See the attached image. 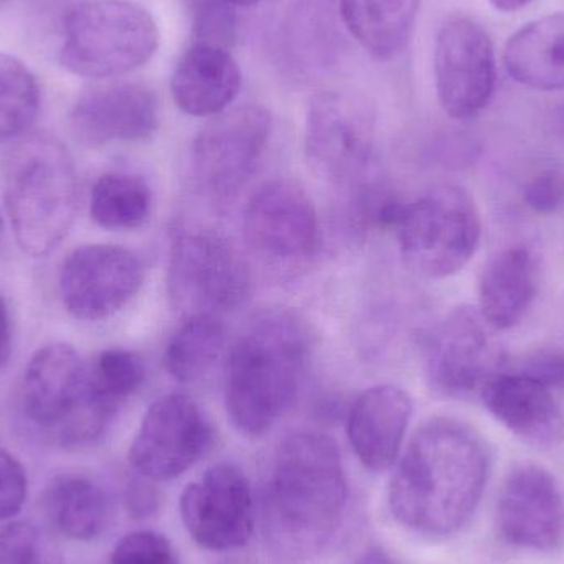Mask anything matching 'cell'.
Wrapping results in <instances>:
<instances>
[{
    "instance_id": "1",
    "label": "cell",
    "mask_w": 564,
    "mask_h": 564,
    "mask_svg": "<svg viewBox=\"0 0 564 564\" xmlns=\"http://www.w3.org/2000/svg\"><path fill=\"white\" fill-rule=\"evenodd\" d=\"M490 456L484 437L453 417H433L414 433L388 487L391 516L427 539L463 530L482 502Z\"/></svg>"
},
{
    "instance_id": "2",
    "label": "cell",
    "mask_w": 564,
    "mask_h": 564,
    "mask_svg": "<svg viewBox=\"0 0 564 564\" xmlns=\"http://www.w3.org/2000/svg\"><path fill=\"white\" fill-rule=\"evenodd\" d=\"M348 484L334 440L299 431L282 441L264 502V536L288 563L321 555L347 509Z\"/></svg>"
},
{
    "instance_id": "3",
    "label": "cell",
    "mask_w": 564,
    "mask_h": 564,
    "mask_svg": "<svg viewBox=\"0 0 564 564\" xmlns=\"http://www.w3.org/2000/svg\"><path fill=\"white\" fill-rule=\"evenodd\" d=\"M312 350L304 318L289 308L258 312L225 367V406L245 436L271 430L297 397Z\"/></svg>"
},
{
    "instance_id": "4",
    "label": "cell",
    "mask_w": 564,
    "mask_h": 564,
    "mask_svg": "<svg viewBox=\"0 0 564 564\" xmlns=\"http://www.w3.org/2000/svg\"><path fill=\"white\" fill-rule=\"evenodd\" d=\"M0 171L17 243L30 257H45L68 235L78 212L72 154L53 135H25L3 155Z\"/></svg>"
},
{
    "instance_id": "5",
    "label": "cell",
    "mask_w": 564,
    "mask_h": 564,
    "mask_svg": "<svg viewBox=\"0 0 564 564\" xmlns=\"http://www.w3.org/2000/svg\"><path fill=\"white\" fill-rule=\"evenodd\" d=\"M23 413L62 446H86L105 436L119 408L91 390L88 365L68 344L40 348L26 365Z\"/></svg>"
},
{
    "instance_id": "6",
    "label": "cell",
    "mask_w": 564,
    "mask_h": 564,
    "mask_svg": "<svg viewBox=\"0 0 564 564\" xmlns=\"http://www.w3.org/2000/svg\"><path fill=\"white\" fill-rule=\"evenodd\" d=\"M161 32L131 0H88L65 15L59 62L73 75L106 79L141 68L158 52Z\"/></svg>"
},
{
    "instance_id": "7",
    "label": "cell",
    "mask_w": 564,
    "mask_h": 564,
    "mask_svg": "<svg viewBox=\"0 0 564 564\" xmlns=\"http://www.w3.org/2000/svg\"><path fill=\"white\" fill-rule=\"evenodd\" d=\"M397 235L401 254L414 273L444 280L473 260L482 238V220L466 188L440 185L408 202Z\"/></svg>"
},
{
    "instance_id": "8",
    "label": "cell",
    "mask_w": 564,
    "mask_h": 564,
    "mask_svg": "<svg viewBox=\"0 0 564 564\" xmlns=\"http://www.w3.org/2000/svg\"><path fill=\"white\" fill-rule=\"evenodd\" d=\"M167 294L172 307L188 318H220L250 299V267L220 234L184 231L172 243Z\"/></svg>"
},
{
    "instance_id": "9",
    "label": "cell",
    "mask_w": 564,
    "mask_h": 564,
    "mask_svg": "<svg viewBox=\"0 0 564 564\" xmlns=\"http://www.w3.org/2000/svg\"><path fill=\"white\" fill-rule=\"evenodd\" d=\"M477 308H453L424 337L423 365L427 383L447 398L482 393L506 368V351Z\"/></svg>"
},
{
    "instance_id": "10",
    "label": "cell",
    "mask_w": 564,
    "mask_h": 564,
    "mask_svg": "<svg viewBox=\"0 0 564 564\" xmlns=\"http://www.w3.org/2000/svg\"><path fill=\"white\" fill-rule=\"evenodd\" d=\"M271 126L270 111L258 105L215 116L192 145V167L198 185L217 198L238 194L267 151Z\"/></svg>"
},
{
    "instance_id": "11",
    "label": "cell",
    "mask_w": 564,
    "mask_h": 564,
    "mask_svg": "<svg viewBox=\"0 0 564 564\" xmlns=\"http://www.w3.org/2000/svg\"><path fill=\"white\" fill-rule=\"evenodd\" d=\"M375 151V116L370 106L345 91L312 98L305 124V154L314 171L337 184L361 177Z\"/></svg>"
},
{
    "instance_id": "12",
    "label": "cell",
    "mask_w": 564,
    "mask_h": 564,
    "mask_svg": "<svg viewBox=\"0 0 564 564\" xmlns=\"http://www.w3.org/2000/svg\"><path fill=\"white\" fill-rule=\"evenodd\" d=\"M214 427L197 401L174 393L155 401L129 449L132 469L145 480L177 479L205 456Z\"/></svg>"
},
{
    "instance_id": "13",
    "label": "cell",
    "mask_w": 564,
    "mask_h": 564,
    "mask_svg": "<svg viewBox=\"0 0 564 564\" xmlns=\"http://www.w3.org/2000/svg\"><path fill=\"white\" fill-rule=\"evenodd\" d=\"M434 83L441 108L457 121L489 106L497 86V56L482 25L457 17L441 26L434 43Z\"/></svg>"
},
{
    "instance_id": "14",
    "label": "cell",
    "mask_w": 564,
    "mask_h": 564,
    "mask_svg": "<svg viewBox=\"0 0 564 564\" xmlns=\"http://www.w3.org/2000/svg\"><path fill=\"white\" fill-rule=\"evenodd\" d=\"M181 519L200 549L234 552L248 545L254 532V497L250 480L234 464H217L185 487Z\"/></svg>"
},
{
    "instance_id": "15",
    "label": "cell",
    "mask_w": 564,
    "mask_h": 564,
    "mask_svg": "<svg viewBox=\"0 0 564 564\" xmlns=\"http://www.w3.org/2000/svg\"><path fill=\"white\" fill-rule=\"evenodd\" d=\"M248 247L271 263H304L321 247L317 210L292 181H273L254 192L243 218Z\"/></svg>"
},
{
    "instance_id": "16",
    "label": "cell",
    "mask_w": 564,
    "mask_h": 564,
    "mask_svg": "<svg viewBox=\"0 0 564 564\" xmlns=\"http://www.w3.org/2000/svg\"><path fill=\"white\" fill-rule=\"evenodd\" d=\"M144 282V267L132 251L115 245H86L59 271L66 311L79 321H102L121 311Z\"/></svg>"
},
{
    "instance_id": "17",
    "label": "cell",
    "mask_w": 564,
    "mask_h": 564,
    "mask_svg": "<svg viewBox=\"0 0 564 564\" xmlns=\"http://www.w3.org/2000/svg\"><path fill=\"white\" fill-rule=\"evenodd\" d=\"M499 535L512 549L552 553L564 543V499L555 477L539 464H519L497 499Z\"/></svg>"
},
{
    "instance_id": "18",
    "label": "cell",
    "mask_w": 564,
    "mask_h": 564,
    "mask_svg": "<svg viewBox=\"0 0 564 564\" xmlns=\"http://www.w3.org/2000/svg\"><path fill=\"white\" fill-rule=\"evenodd\" d=\"M159 99L142 83H111L79 96L69 115L76 141L88 148L139 142L158 131Z\"/></svg>"
},
{
    "instance_id": "19",
    "label": "cell",
    "mask_w": 564,
    "mask_h": 564,
    "mask_svg": "<svg viewBox=\"0 0 564 564\" xmlns=\"http://www.w3.org/2000/svg\"><path fill=\"white\" fill-rule=\"evenodd\" d=\"M411 416L410 394L393 384L368 388L351 404L348 441L370 473H384L397 464Z\"/></svg>"
},
{
    "instance_id": "20",
    "label": "cell",
    "mask_w": 564,
    "mask_h": 564,
    "mask_svg": "<svg viewBox=\"0 0 564 564\" xmlns=\"http://www.w3.org/2000/svg\"><path fill=\"white\" fill-rule=\"evenodd\" d=\"M489 413L530 446H558L564 440V414L553 391L530 378L502 371L480 393Z\"/></svg>"
},
{
    "instance_id": "21",
    "label": "cell",
    "mask_w": 564,
    "mask_h": 564,
    "mask_svg": "<svg viewBox=\"0 0 564 564\" xmlns=\"http://www.w3.org/2000/svg\"><path fill=\"white\" fill-rule=\"evenodd\" d=\"M241 89V69L230 48L194 42L178 58L171 79L175 105L195 118L228 111Z\"/></svg>"
},
{
    "instance_id": "22",
    "label": "cell",
    "mask_w": 564,
    "mask_h": 564,
    "mask_svg": "<svg viewBox=\"0 0 564 564\" xmlns=\"http://www.w3.org/2000/svg\"><path fill=\"white\" fill-rule=\"evenodd\" d=\"M539 260L523 245L494 254L479 280V308L496 332L517 327L539 294Z\"/></svg>"
},
{
    "instance_id": "23",
    "label": "cell",
    "mask_w": 564,
    "mask_h": 564,
    "mask_svg": "<svg viewBox=\"0 0 564 564\" xmlns=\"http://www.w3.org/2000/svg\"><path fill=\"white\" fill-rule=\"evenodd\" d=\"M510 78L540 91L564 89V12L552 13L517 30L503 48Z\"/></svg>"
},
{
    "instance_id": "24",
    "label": "cell",
    "mask_w": 564,
    "mask_h": 564,
    "mask_svg": "<svg viewBox=\"0 0 564 564\" xmlns=\"http://www.w3.org/2000/svg\"><path fill=\"white\" fill-rule=\"evenodd\" d=\"M421 0H340L350 35L377 59L400 55L416 29Z\"/></svg>"
},
{
    "instance_id": "25",
    "label": "cell",
    "mask_w": 564,
    "mask_h": 564,
    "mask_svg": "<svg viewBox=\"0 0 564 564\" xmlns=\"http://www.w3.org/2000/svg\"><path fill=\"white\" fill-rule=\"evenodd\" d=\"M45 512L59 535L91 542L108 525L109 499L102 487L86 477H59L46 489Z\"/></svg>"
},
{
    "instance_id": "26",
    "label": "cell",
    "mask_w": 564,
    "mask_h": 564,
    "mask_svg": "<svg viewBox=\"0 0 564 564\" xmlns=\"http://www.w3.org/2000/svg\"><path fill=\"white\" fill-rule=\"evenodd\" d=\"M225 327L218 317H191L165 348V368L181 383H194L214 368L225 347Z\"/></svg>"
},
{
    "instance_id": "27",
    "label": "cell",
    "mask_w": 564,
    "mask_h": 564,
    "mask_svg": "<svg viewBox=\"0 0 564 564\" xmlns=\"http://www.w3.org/2000/svg\"><path fill=\"white\" fill-rule=\"evenodd\" d=\"M151 191L141 177L105 174L91 192V217L105 230H134L151 214Z\"/></svg>"
},
{
    "instance_id": "28",
    "label": "cell",
    "mask_w": 564,
    "mask_h": 564,
    "mask_svg": "<svg viewBox=\"0 0 564 564\" xmlns=\"http://www.w3.org/2000/svg\"><path fill=\"white\" fill-rule=\"evenodd\" d=\"M40 86L15 56L0 52V142L22 138L35 122Z\"/></svg>"
},
{
    "instance_id": "29",
    "label": "cell",
    "mask_w": 564,
    "mask_h": 564,
    "mask_svg": "<svg viewBox=\"0 0 564 564\" xmlns=\"http://www.w3.org/2000/svg\"><path fill=\"white\" fill-rule=\"evenodd\" d=\"M93 391L108 403L121 408L144 383L145 370L141 358L124 348H108L88 365Z\"/></svg>"
},
{
    "instance_id": "30",
    "label": "cell",
    "mask_w": 564,
    "mask_h": 564,
    "mask_svg": "<svg viewBox=\"0 0 564 564\" xmlns=\"http://www.w3.org/2000/svg\"><path fill=\"white\" fill-rule=\"evenodd\" d=\"M0 564H65L55 543L29 522L0 529Z\"/></svg>"
},
{
    "instance_id": "31",
    "label": "cell",
    "mask_w": 564,
    "mask_h": 564,
    "mask_svg": "<svg viewBox=\"0 0 564 564\" xmlns=\"http://www.w3.org/2000/svg\"><path fill=\"white\" fill-rule=\"evenodd\" d=\"M522 200L540 217H553L564 212V164L549 162L540 165L522 187Z\"/></svg>"
},
{
    "instance_id": "32",
    "label": "cell",
    "mask_w": 564,
    "mask_h": 564,
    "mask_svg": "<svg viewBox=\"0 0 564 564\" xmlns=\"http://www.w3.org/2000/svg\"><path fill=\"white\" fill-rule=\"evenodd\" d=\"M109 564H181L174 545L164 535L138 530L122 536L111 552Z\"/></svg>"
},
{
    "instance_id": "33",
    "label": "cell",
    "mask_w": 564,
    "mask_h": 564,
    "mask_svg": "<svg viewBox=\"0 0 564 564\" xmlns=\"http://www.w3.org/2000/svg\"><path fill=\"white\" fill-rule=\"evenodd\" d=\"M224 0H194L195 42L228 48L237 36V12Z\"/></svg>"
},
{
    "instance_id": "34",
    "label": "cell",
    "mask_w": 564,
    "mask_h": 564,
    "mask_svg": "<svg viewBox=\"0 0 564 564\" xmlns=\"http://www.w3.org/2000/svg\"><path fill=\"white\" fill-rule=\"evenodd\" d=\"M503 371L522 375L549 390H564V348L542 347L507 360Z\"/></svg>"
},
{
    "instance_id": "35",
    "label": "cell",
    "mask_w": 564,
    "mask_h": 564,
    "mask_svg": "<svg viewBox=\"0 0 564 564\" xmlns=\"http://www.w3.org/2000/svg\"><path fill=\"white\" fill-rule=\"evenodd\" d=\"M29 494V480L22 464L0 447V522L12 519L22 510Z\"/></svg>"
},
{
    "instance_id": "36",
    "label": "cell",
    "mask_w": 564,
    "mask_h": 564,
    "mask_svg": "<svg viewBox=\"0 0 564 564\" xmlns=\"http://www.w3.org/2000/svg\"><path fill=\"white\" fill-rule=\"evenodd\" d=\"M155 506H158V496H155L151 486L144 482H135L129 487L128 507L132 516L144 519V517L152 516Z\"/></svg>"
},
{
    "instance_id": "37",
    "label": "cell",
    "mask_w": 564,
    "mask_h": 564,
    "mask_svg": "<svg viewBox=\"0 0 564 564\" xmlns=\"http://www.w3.org/2000/svg\"><path fill=\"white\" fill-rule=\"evenodd\" d=\"M12 357V322L6 299L0 294V371L6 370Z\"/></svg>"
},
{
    "instance_id": "38",
    "label": "cell",
    "mask_w": 564,
    "mask_h": 564,
    "mask_svg": "<svg viewBox=\"0 0 564 564\" xmlns=\"http://www.w3.org/2000/svg\"><path fill=\"white\" fill-rule=\"evenodd\" d=\"M532 2L533 0H489L494 9L503 13L519 12V10L525 9Z\"/></svg>"
},
{
    "instance_id": "39",
    "label": "cell",
    "mask_w": 564,
    "mask_h": 564,
    "mask_svg": "<svg viewBox=\"0 0 564 564\" xmlns=\"http://www.w3.org/2000/svg\"><path fill=\"white\" fill-rule=\"evenodd\" d=\"M553 135L564 145V105L553 111L552 115Z\"/></svg>"
},
{
    "instance_id": "40",
    "label": "cell",
    "mask_w": 564,
    "mask_h": 564,
    "mask_svg": "<svg viewBox=\"0 0 564 564\" xmlns=\"http://www.w3.org/2000/svg\"><path fill=\"white\" fill-rule=\"evenodd\" d=\"M361 564H393L390 562V558H387L384 555H380V553H370L367 558L364 560Z\"/></svg>"
},
{
    "instance_id": "41",
    "label": "cell",
    "mask_w": 564,
    "mask_h": 564,
    "mask_svg": "<svg viewBox=\"0 0 564 564\" xmlns=\"http://www.w3.org/2000/svg\"><path fill=\"white\" fill-rule=\"evenodd\" d=\"M228 6L234 7V9H240V7H253L258 6V3L263 2V0H224Z\"/></svg>"
},
{
    "instance_id": "42",
    "label": "cell",
    "mask_w": 564,
    "mask_h": 564,
    "mask_svg": "<svg viewBox=\"0 0 564 564\" xmlns=\"http://www.w3.org/2000/svg\"><path fill=\"white\" fill-rule=\"evenodd\" d=\"M0 234H2V215H0Z\"/></svg>"
},
{
    "instance_id": "43",
    "label": "cell",
    "mask_w": 564,
    "mask_h": 564,
    "mask_svg": "<svg viewBox=\"0 0 564 564\" xmlns=\"http://www.w3.org/2000/svg\"><path fill=\"white\" fill-rule=\"evenodd\" d=\"M0 2H7V0H0Z\"/></svg>"
}]
</instances>
